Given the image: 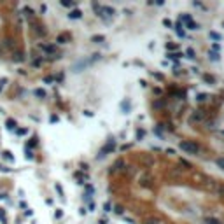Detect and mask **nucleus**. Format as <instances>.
Listing matches in <instances>:
<instances>
[{
	"mask_svg": "<svg viewBox=\"0 0 224 224\" xmlns=\"http://www.w3.org/2000/svg\"><path fill=\"white\" fill-rule=\"evenodd\" d=\"M179 147L187 154H198L200 152V145H198L196 142H191V140H180Z\"/></svg>",
	"mask_w": 224,
	"mask_h": 224,
	"instance_id": "obj_1",
	"label": "nucleus"
},
{
	"mask_svg": "<svg viewBox=\"0 0 224 224\" xmlns=\"http://www.w3.org/2000/svg\"><path fill=\"white\" fill-rule=\"evenodd\" d=\"M114 149H116V140L112 138V140H109V142H107V144H105V145H103V147L100 149L98 156H100V158H103V156H107L109 152H112Z\"/></svg>",
	"mask_w": 224,
	"mask_h": 224,
	"instance_id": "obj_2",
	"label": "nucleus"
},
{
	"mask_svg": "<svg viewBox=\"0 0 224 224\" xmlns=\"http://www.w3.org/2000/svg\"><path fill=\"white\" fill-rule=\"evenodd\" d=\"M138 184L142 186V187H145V189H152V184H151V173L149 172H145L144 175L140 177V182Z\"/></svg>",
	"mask_w": 224,
	"mask_h": 224,
	"instance_id": "obj_3",
	"label": "nucleus"
},
{
	"mask_svg": "<svg viewBox=\"0 0 224 224\" xmlns=\"http://www.w3.org/2000/svg\"><path fill=\"white\" fill-rule=\"evenodd\" d=\"M210 187L217 196H224V182H212Z\"/></svg>",
	"mask_w": 224,
	"mask_h": 224,
	"instance_id": "obj_4",
	"label": "nucleus"
},
{
	"mask_svg": "<svg viewBox=\"0 0 224 224\" xmlns=\"http://www.w3.org/2000/svg\"><path fill=\"white\" fill-rule=\"evenodd\" d=\"M168 93H170L172 97L179 98V100H184V97H186L184 89H179V88H170V89H168Z\"/></svg>",
	"mask_w": 224,
	"mask_h": 224,
	"instance_id": "obj_5",
	"label": "nucleus"
},
{
	"mask_svg": "<svg viewBox=\"0 0 224 224\" xmlns=\"http://www.w3.org/2000/svg\"><path fill=\"white\" fill-rule=\"evenodd\" d=\"M124 167H126V163H124L123 159H117V161L110 167L109 172H110V173H117V172H121V168H124Z\"/></svg>",
	"mask_w": 224,
	"mask_h": 224,
	"instance_id": "obj_6",
	"label": "nucleus"
},
{
	"mask_svg": "<svg viewBox=\"0 0 224 224\" xmlns=\"http://www.w3.org/2000/svg\"><path fill=\"white\" fill-rule=\"evenodd\" d=\"M203 110H194V114H191V117H189V121L191 123H194V121H203V114H202Z\"/></svg>",
	"mask_w": 224,
	"mask_h": 224,
	"instance_id": "obj_7",
	"label": "nucleus"
},
{
	"mask_svg": "<svg viewBox=\"0 0 224 224\" xmlns=\"http://www.w3.org/2000/svg\"><path fill=\"white\" fill-rule=\"evenodd\" d=\"M175 32H177V35L182 37V39L186 37V32H184V27H182V23H177V25H175Z\"/></svg>",
	"mask_w": 224,
	"mask_h": 224,
	"instance_id": "obj_8",
	"label": "nucleus"
},
{
	"mask_svg": "<svg viewBox=\"0 0 224 224\" xmlns=\"http://www.w3.org/2000/svg\"><path fill=\"white\" fill-rule=\"evenodd\" d=\"M81 16H82V12H81L79 9H74V11H70V12H68V18H70V19H79Z\"/></svg>",
	"mask_w": 224,
	"mask_h": 224,
	"instance_id": "obj_9",
	"label": "nucleus"
},
{
	"mask_svg": "<svg viewBox=\"0 0 224 224\" xmlns=\"http://www.w3.org/2000/svg\"><path fill=\"white\" fill-rule=\"evenodd\" d=\"M12 60H14V62H23V60H25V54L19 53V51H16V53H14V56H12Z\"/></svg>",
	"mask_w": 224,
	"mask_h": 224,
	"instance_id": "obj_10",
	"label": "nucleus"
},
{
	"mask_svg": "<svg viewBox=\"0 0 224 224\" xmlns=\"http://www.w3.org/2000/svg\"><path fill=\"white\" fill-rule=\"evenodd\" d=\"M189 21H193L189 14H180V23H184V25H187Z\"/></svg>",
	"mask_w": 224,
	"mask_h": 224,
	"instance_id": "obj_11",
	"label": "nucleus"
},
{
	"mask_svg": "<svg viewBox=\"0 0 224 224\" xmlns=\"http://www.w3.org/2000/svg\"><path fill=\"white\" fill-rule=\"evenodd\" d=\"M203 81H205V82H208V84H214V82H215V77H214V75L205 74V75H203Z\"/></svg>",
	"mask_w": 224,
	"mask_h": 224,
	"instance_id": "obj_12",
	"label": "nucleus"
},
{
	"mask_svg": "<svg viewBox=\"0 0 224 224\" xmlns=\"http://www.w3.org/2000/svg\"><path fill=\"white\" fill-rule=\"evenodd\" d=\"M186 28H189V30H198V28H200V25H198V23H194V21H189L187 25H186Z\"/></svg>",
	"mask_w": 224,
	"mask_h": 224,
	"instance_id": "obj_13",
	"label": "nucleus"
},
{
	"mask_svg": "<svg viewBox=\"0 0 224 224\" xmlns=\"http://www.w3.org/2000/svg\"><path fill=\"white\" fill-rule=\"evenodd\" d=\"M40 47L44 49L46 53H56V47H54V46H40Z\"/></svg>",
	"mask_w": 224,
	"mask_h": 224,
	"instance_id": "obj_14",
	"label": "nucleus"
},
{
	"mask_svg": "<svg viewBox=\"0 0 224 224\" xmlns=\"http://www.w3.org/2000/svg\"><path fill=\"white\" fill-rule=\"evenodd\" d=\"M165 103H167L165 100H156V102H154V109H163Z\"/></svg>",
	"mask_w": 224,
	"mask_h": 224,
	"instance_id": "obj_15",
	"label": "nucleus"
},
{
	"mask_svg": "<svg viewBox=\"0 0 224 224\" xmlns=\"http://www.w3.org/2000/svg\"><path fill=\"white\" fill-rule=\"evenodd\" d=\"M121 109H123L124 112L128 114V110L132 109V103H130V102H123V103H121Z\"/></svg>",
	"mask_w": 224,
	"mask_h": 224,
	"instance_id": "obj_16",
	"label": "nucleus"
},
{
	"mask_svg": "<svg viewBox=\"0 0 224 224\" xmlns=\"http://www.w3.org/2000/svg\"><path fill=\"white\" fill-rule=\"evenodd\" d=\"M207 98H208L207 93H200V95H196V102H205Z\"/></svg>",
	"mask_w": 224,
	"mask_h": 224,
	"instance_id": "obj_17",
	"label": "nucleus"
},
{
	"mask_svg": "<svg viewBox=\"0 0 224 224\" xmlns=\"http://www.w3.org/2000/svg\"><path fill=\"white\" fill-rule=\"evenodd\" d=\"M180 56H184V54L182 53H168V58H170V60H179Z\"/></svg>",
	"mask_w": 224,
	"mask_h": 224,
	"instance_id": "obj_18",
	"label": "nucleus"
},
{
	"mask_svg": "<svg viewBox=\"0 0 224 224\" xmlns=\"http://www.w3.org/2000/svg\"><path fill=\"white\" fill-rule=\"evenodd\" d=\"M5 126L9 128V130H12V128L16 126V121H14V119H7V121H5Z\"/></svg>",
	"mask_w": 224,
	"mask_h": 224,
	"instance_id": "obj_19",
	"label": "nucleus"
},
{
	"mask_svg": "<svg viewBox=\"0 0 224 224\" xmlns=\"http://www.w3.org/2000/svg\"><path fill=\"white\" fill-rule=\"evenodd\" d=\"M35 95H37V97H40V98H46V91H44V89H40V88L35 89Z\"/></svg>",
	"mask_w": 224,
	"mask_h": 224,
	"instance_id": "obj_20",
	"label": "nucleus"
},
{
	"mask_svg": "<svg viewBox=\"0 0 224 224\" xmlns=\"http://www.w3.org/2000/svg\"><path fill=\"white\" fill-rule=\"evenodd\" d=\"M205 222H207V224H221L219 221H217V219H214V217H207V219H205Z\"/></svg>",
	"mask_w": 224,
	"mask_h": 224,
	"instance_id": "obj_21",
	"label": "nucleus"
},
{
	"mask_svg": "<svg viewBox=\"0 0 224 224\" xmlns=\"http://www.w3.org/2000/svg\"><path fill=\"white\" fill-rule=\"evenodd\" d=\"M144 137H145V132H144V130H137V140H142Z\"/></svg>",
	"mask_w": 224,
	"mask_h": 224,
	"instance_id": "obj_22",
	"label": "nucleus"
},
{
	"mask_svg": "<svg viewBox=\"0 0 224 224\" xmlns=\"http://www.w3.org/2000/svg\"><path fill=\"white\" fill-rule=\"evenodd\" d=\"M215 163H217V167H219V168H222V170H224V158H217V159H215Z\"/></svg>",
	"mask_w": 224,
	"mask_h": 224,
	"instance_id": "obj_23",
	"label": "nucleus"
},
{
	"mask_svg": "<svg viewBox=\"0 0 224 224\" xmlns=\"http://www.w3.org/2000/svg\"><path fill=\"white\" fill-rule=\"evenodd\" d=\"M208 35H210V39H214V40H221V35L219 33H215V32H210Z\"/></svg>",
	"mask_w": 224,
	"mask_h": 224,
	"instance_id": "obj_24",
	"label": "nucleus"
},
{
	"mask_svg": "<svg viewBox=\"0 0 224 224\" xmlns=\"http://www.w3.org/2000/svg\"><path fill=\"white\" fill-rule=\"evenodd\" d=\"M163 25H165V27H168V28H172V27H173V23H172L168 18H165V19H163Z\"/></svg>",
	"mask_w": 224,
	"mask_h": 224,
	"instance_id": "obj_25",
	"label": "nucleus"
},
{
	"mask_svg": "<svg viewBox=\"0 0 224 224\" xmlns=\"http://www.w3.org/2000/svg\"><path fill=\"white\" fill-rule=\"evenodd\" d=\"M186 54H187V58H194V49L189 47L187 51H186Z\"/></svg>",
	"mask_w": 224,
	"mask_h": 224,
	"instance_id": "obj_26",
	"label": "nucleus"
},
{
	"mask_svg": "<svg viewBox=\"0 0 224 224\" xmlns=\"http://www.w3.org/2000/svg\"><path fill=\"white\" fill-rule=\"evenodd\" d=\"M65 40H67V35H60L58 37V44H65Z\"/></svg>",
	"mask_w": 224,
	"mask_h": 224,
	"instance_id": "obj_27",
	"label": "nucleus"
},
{
	"mask_svg": "<svg viewBox=\"0 0 224 224\" xmlns=\"http://www.w3.org/2000/svg\"><path fill=\"white\" fill-rule=\"evenodd\" d=\"M103 40V35H95L93 37V42H102Z\"/></svg>",
	"mask_w": 224,
	"mask_h": 224,
	"instance_id": "obj_28",
	"label": "nucleus"
},
{
	"mask_svg": "<svg viewBox=\"0 0 224 224\" xmlns=\"http://www.w3.org/2000/svg\"><path fill=\"white\" fill-rule=\"evenodd\" d=\"M110 208H112V205H110V203L107 202L105 205H103V210H105V212H112V210H110Z\"/></svg>",
	"mask_w": 224,
	"mask_h": 224,
	"instance_id": "obj_29",
	"label": "nucleus"
},
{
	"mask_svg": "<svg viewBox=\"0 0 224 224\" xmlns=\"http://www.w3.org/2000/svg\"><path fill=\"white\" fill-rule=\"evenodd\" d=\"M4 156H5L7 159H9V161H12V159H14V158H12V154H11L9 151H5V152H4Z\"/></svg>",
	"mask_w": 224,
	"mask_h": 224,
	"instance_id": "obj_30",
	"label": "nucleus"
},
{
	"mask_svg": "<svg viewBox=\"0 0 224 224\" xmlns=\"http://www.w3.org/2000/svg\"><path fill=\"white\" fill-rule=\"evenodd\" d=\"M4 46H7V47H12V40H11V39H5V40H4Z\"/></svg>",
	"mask_w": 224,
	"mask_h": 224,
	"instance_id": "obj_31",
	"label": "nucleus"
},
{
	"mask_svg": "<svg viewBox=\"0 0 224 224\" xmlns=\"http://www.w3.org/2000/svg\"><path fill=\"white\" fill-rule=\"evenodd\" d=\"M144 224H159V221H156V219H147Z\"/></svg>",
	"mask_w": 224,
	"mask_h": 224,
	"instance_id": "obj_32",
	"label": "nucleus"
},
{
	"mask_svg": "<svg viewBox=\"0 0 224 224\" xmlns=\"http://www.w3.org/2000/svg\"><path fill=\"white\" fill-rule=\"evenodd\" d=\"M210 58H212V60H214V62H217V60H219V54H217V53H214V51H212V53H210Z\"/></svg>",
	"mask_w": 224,
	"mask_h": 224,
	"instance_id": "obj_33",
	"label": "nucleus"
},
{
	"mask_svg": "<svg viewBox=\"0 0 224 224\" xmlns=\"http://www.w3.org/2000/svg\"><path fill=\"white\" fill-rule=\"evenodd\" d=\"M144 163H145V165H152V158L145 156V158H144Z\"/></svg>",
	"mask_w": 224,
	"mask_h": 224,
	"instance_id": "obj_34",
	"label": "nucleus"
},
{
	"mask_svg": "<svg viewBox=\"0 0 224 224\" xmlns=\"http://www.w3.org/2000/svg\"><path fill=\"white\" fill-rule=\"evenodd\" d=\"M56 191H58V194L63 198V189H62V186H60V184H56Z\"/></svg>",
	"mask_w": 224,
	"mask_h": 224,
	"instance_id": "obj_35",
	"label": "nucleus"
},
{
	"mask_svg": "<svg viewBox=\"0 0 224 224\" xmlns=\"http://www.w3.org/2000/svg\"><path fill=\"white\" fill-rule=\"evenodd\" d=\"M63 7H74V2H62Z\"/></svg>",
	"mask_w": 224,
	"mask_h": 224,
	"instance_id": "obj_36",
	"label": "nucleus"
},
{
	"mask_svg": "<svg viewBox=\"0 0 224 224\" xmlns=\"http://www.w3.org/2000/svg\"><path fill=\"white\" fill-rule=\"evenodd\" d=\"M62 215H63V212L60 210V208H58V210L54 212V217H56V219H60V217H62Z\"/></svg>",
	"mask_w": 224,
	"mask_h": 224,
	"instance_id": "obj_37",
	"label": "nucleus"
},
{
	"mask_svg": "<svg viewBox=\"0 0 224 224\" xmlns=\"http://www.w3.org/2000/svg\"><path fill=\"white\" fill-rule=\"evenodd\" d=\"M180 165H184V167H187V168H191V165H189L186 159H180Z\"/></svg>",
	"mask_w": 224,
	"mask_h": 224,
	"instance_id": "obj_38",
	"label": "nucleus"
},
{
	"mask_svg": "<svg viewBox=\"0 0 224 224\" xmlns=\"http://www.w3.org/2000/svg\"><path fill=\"white\" fill-rule=\"evenodd\" d=\"M152 91H154V95H161V89H159V88H154Z\"/></svg>",
	"mask_w": 224,
	"mask_h": 224,
	"instance_id": "obj_39",
	"label": "nucleus"
},
{
	"mask_svg": "<svg viewBox=\"0 0 224 224\" xmlns=\"http://www.w3.org/2000/svg\"><path fill=\"white\" fill-rule=\"evenodd\" d=\"M116 212H117V214H123V207H116Z\"/></svg>",
	"mask_w": 224,
	"mask_h": 224,
	"instance_id": "obj_40",
	"label": "nucleus"
},
{
	"mask_svg": "<svg viewBox=\"0 0 224 224\" xmlns=\"http://www.w3.org/2000/svg\"><path fill=\"white\" fill-rule=\"evenodd\" d=\"M100 224H107V221L105 219H100Z\"/></svg>",
	"mask_w": 224,
	"mask_h": 224,
	"instance_id": "obj_41",
	"label": "nucleus"
},
{
	"mask_svg": "<svg viewBox=\"0 0 224 224\" xmlns=\"http://www.w3.org/2000/svg\"><path fill=\"white\" fill-rule=\"evenodd\" d=\"M2 53H4V51H2V47H0V56H2Z\"/></svg>",
	"mask_w": 224,
	"mask_h": 224,
	"instance_id": "obj_42",
	"label": "nucleus"
},
{
	"mask_svg": "<svg viewBox=\"0 0 224 224\" xmlns=\"http://www.w3.org/2000/svg\"><path fill=\"white\" fill-rule=\"evenodd\" d=\"M221 133H222V135H224V130H222V132H221Z\"/></svg>",
	"mask_w": 224,
	"mask_h": 224,
	"instance_id": "obj_43",
	"label": "nucleus"
}]
</instances>
